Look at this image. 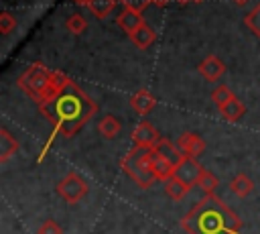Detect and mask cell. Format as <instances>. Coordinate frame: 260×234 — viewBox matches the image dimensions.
I'll use <instances>...</instances> for the list:
<instances>
[{
	"label": "cell",
	"instance_id": "1",
	"mask_svg": "<svg viewBox=\"0 0 260 234\" xmlns=\"http://www.w3.org/2000/svg\"><path fill=\"white\" fill-rule=\"evenodd\" d=\"M39 110L53 124V134L49 138L51 144L55 136L71 138L98 112V104L75 81L69 79L51 100L41 104Z\"/></svg>",
	"mask_w": 260,
	"mask_h": 234
},
{
	"label": "cell",
	"instance_id": "2",
	"mask_svg": "<svg viewBox=\"0 0 260 234\" xmlns=\"http://www.w3.org/2000/svg\"><path fill=\"white\" fill-rule=\"evenodd\" d=\"M181 228L187 234H240L242 220L215 193H205L183 218Z\"/></svg>",
	"mask_w": 260,
	"mask_h": 234
},
{
	"label": "cell",
	"instance_id": "3",
	"mask_svg": "<svg viewBox=\"0 0 260 234\" xmlns=\"http://www.w3.org/2000/svg\"><path fill=\"white\" fill-rule=\"evenodd\" d=\"M69 81L67 75H63L61 71L49 69L43 63H32L28 65L20 77H18V87L37 104H45L47 100H51L65 83Z\"/></svg>",
	"mask_w": 260,
	"mask_h": 234
},
{
	"label": "cell",
	"instance_id": "4",
	"mask_svg": "<svg viewBox=\"0 0 260 234\" xmlns=\"http://www.w3.org/2000/svg\"><path fill=\"white\" fill-rule=\"evenodd\" d=\"M122 171L142 189L152 187V183L156 181L152 167H150V151L142 149V147H132L120 161Z\"/></svg>",
	"mask_w": 260,
	"mask_h": 234
},
{
	"label": "cell",
	"instance_id": "5",
	"mask_svg": "<svg viewBox=\"0 0 260 234\" xmlns=\"http://www.w3.org/2000/svg\"><path fill=\"white\" fill-rule=\"evenodd\" d=\"M89 191L87 181L77 175V173H67L59 183H57V193L61 195V199H65L67 203H79Z\"/></svg>",
	"mask_w": 260,
	"mask_h": 234
},
{
	"label": "cell",
	"instance_id": "6",
	"mask_svg": "<svg viewBox=\"0 0 260 234\" xmlns=\"http://www.w3.org/2000/svg\"><path fill=\"white\" fill-rule=\"evenodd\" d=\"M201 173H203V167H201L199 161L193 159V157H183V161H181V163L177 165V169H175V177H177L179 181H183L189 189H193V187L199 183Z\"/></svg>",
	"mask_w": 260,
	"mask_h": 234
},
{
	"label": "cell",
	"instance_id": "7",
	"mask_svg": "<svg viewBox=\"0 0 260 234\" xmlns=\"http://www.w3.org/2000/svg\"><path fill=\"white\" fill-rule=\"evenodd\" d=\"M132 140H134V147H142V149H148L150 151L160 140V134H158V130L148 120H142L132 130Z\"/></svg>",
	"mask_w": 260,
	"mask_h": 234
},
{
	"label": "cell",
	"instance_id": "8",
	"mask_svg": "<svg viewBox=\"0 0 260 234\" xmlns=\"http://www.w3.org/2000/svg\"><path fill=\"white\" fill-rule=\"evenodd\" d=\"M197 71H199V75H203V79H207V81H219L221 75L225 73V65H223V61H221L219 57L207 55V57L197 65Z\"/></svg>",
	"mask_w": 260,
	"mask_h": 234
},
{
	"label": "cell",
	"instance_id": "9",
	"mask_svg": "<svg viewBox=\"0 0 260 234\" xmlns=\"http://www.w3.org/2000/svg\"><path fill=\"white\" fill-rule=\"evenodd\" d=\"M177 147L183 151L185 157H193L197 159L203 151H205V140L197 134V132H183L177 140Z\"/></svg>",
	"mask_w": 260,
	"mask_h": 234
},
{
	"label": "cell",
	"instance_id": "10",
	"mask_svg": "<svg viewBox=\"0 0 260 234\" xmlns=\"http://www.w3.org/2000/svg\"><path fill=\"white\" fill-rule=\"evenodd\" d=\"M150 151H154L156 155H160L162 159H167L175 169H177V165L183 161V151L173 142V140H169V138H160L158 142H156V147L154 149H150Z\"/></svg>",
	"mask_w": 260,
	"mask_h": 234
},
{
	"label": "cell",
	"instance_id": "11",
	"mask_svg": "<svg viewBox=\"0 0 260 234\" xmlns=\"http://www.w3.org/2000/svg\"><path fill=\"white\" fill-rule=\"evenodd\" d=\"M130 106H132V110H134L136 114L146 116V114L152 112V108L156 106V98H154L150 92H146V90H138V92H134V94L130 96Z\"/></svg>",
	"mask_w": 260,
	"mask_h": 234
},
{
	"label": "cell",
	"instance_id": "12",
	"mask_svg": "<svg viewBox=\"0 0 260 234\" xmlns=\"http://www.w3.org/2000/svg\"><path fill=\"white\" fill-rule=\"evenodd\" d=\"M116 24L130 37L140 24H144V18H142V12H136V10H130V8H124L118 16H116Z\"/></svg>",
	"mask_w": 260,
	"mask_h": 234
},
{
	"label": "cell",
	"instance_id": "13",
	"mask_svg": "<svg viewBox=\"0 0 260 234\" xmlns=\"http://www.w3.org/2000/svg\"><path fill=\"white\" fill-rule=\"evenodd\" d=\"M150 167H152V173H154L156 181H162L165 183L167 179H171L175 175V167L167 159H162L160 155H156L154 151H150Z\"/></svg>",
	"mask_w": 260,
	"mask_h": 234
},
{
	"label": "cell",
	"instance_id": "14",
	"mask_svg": "<svg viewBox=\"0 0 260 234\" xmlns=\"http://www.w3.org/2000/svg\"><path fill=\"white\" fill-rule=\"evenodd\" d=\"M18 151V140L16 136L10 134L8 128H0V163H6L14 153Z\"/></svg>",
	"mask_w": 260,
	"mask_h": 234
},
{
	"label": "cell",
	"instance_id": "15",
	"mask_svg": "<svg viewBox=\"0 0 260 234\" xmlns=\"http://www.w3.org/2000/svg\"><path fill=\"white\" fill-rule=\"evenodd\" d=\"M154 39H156V35H154V31L144 22V24H140L132 35H130V41L138 47V49H148L152 43H154Z\"/></svg>",
	"mask_w": 260,
	"mask_h": 234
},
{
	"label": "cell",
	"instance_id": "16",
	"mask_svg": "<svg viewBox=\"0 0 260 234\" xmlns=\"http://www.w3.org/2000/svg\"><path fill=\"white\" fill-rule=\"evenodd\" d=\"M120 130H122V122H120V118H116L114 114H106V116L98 122V132H100L104 138H114Z\"/></svg>",
	"mask_w": 260,
	"mask_h": 234
},
{
	"label": "cell",
	"instance_id": "17",
	"mask_svg": "<svg viewBox=\"0 0 260 234\" xmlns=\"http://www.w3.org/2000/svg\"><path fill=\"white\" fill-rule=\"evenodd\" d=\"M219 110V114L228 120V122H236V120H240L244 114H246V106H244V102H240L238 98H234L232 102H228L225 106H221V108H217Z\"/></svg>",
	"mask_w": 260,
	"mask_h": 234
},
{
	"label": "cell",
	"instance_id": "18",
	"mask_svg": "<svg viewBox=\"0 0 260 234\" xmlns=\"http://www.w3.org/2000/svg\"><path fill=\"white\" fill-rule=\"evenodd\" d=\"M116 4H118V0H87V8H89V12L95 16V18H106V16H110V12L116 8Z\"/></svg>",
	"mask_w": 260,
	"mask_h": 234
},
{
	"label": "cell",
	"instance_id": "19",
	"mask_svg": "<svg viewBox=\"0 0 260 234\" xmlns=\"http://www.w3.org/2000/svg\"><path fill=\"white\" fill-rule=\"evenodd\" d=\"M230 189L238 195V197H246V195H250L252 193V189H254V183H252V179L248 177V175H244V173H238L232 181H230Z\"/></svg>",
	"mask_w": 260,
	"mask_h": 234
},
{
	"label": "cell",
	"instance_id": "20",
	"mask_svg": "<svg viewBox=\"0 0 260 234\" xmlns=\"http://www.w3.org/2000/svg\"><path fill=\"white\" fill-rule=\"evenodd\" d=\"M165 191H167V195L171 197V199H175V201H181V199H185V195L191 191L183 181H179L175 175L171 177V179H167L165 181Z\"/></svg>",
	"mask_w": 260,
	"mask_h": 234
},
{
	"label": "cell",
	"instance_id": "21",
	"mask_svg": "<svg viewBox=\"0 0 260 234\" xmlns=\"http://www.w3.org/2000/svg\"><path fill=\"white\" fill-rule=\"evenodd\" d=\"M234 98H236V94H234L228 85H223V83H219V85H215V87L211 90V100H213V104H215L217 108L225 106V104L232 102Z\"/></svg>",
	"mask_w": 260,
	"mask_h": 234
},
{
	"label": "cell",
	"instance_id": "22",
	"mask_svg": "<svg viewBox=\"0 0 260 234\" xmlns=\"http://www.w3.org/2000/svg\"><path fill=\"white\" fill-rule=\"evenodd\" d=\"M65 26H67V31H69L71 35H81V33H85V28H87V20H85L83 14L75 12V14H71V16L65 20Z\"/></svg>",
	"mask_w": 260,
	"mask_h": 234
},
{
	"label": "cell",
	"instance_id": "23",
	"mask_svg": "<svg viewBox=\"0 0 260 234\" xmlns=\"http://www.w3.org/2000/svg\"><path fill=\"white\" fill-rule=\"evenodd\" d=\"M244 24H246V26L260 39V2H258V4L244 16Z\"/></svg>",
	"mask_w": 260,
	"mask_h": 234
},
{
	"label": "cell",
	"instance_id": "24",
	"mask_svg": "<svg viewBox=\"0 0 260 234\" xmlns=\"http://www.w3.org/2000/svg\"><path fill=\"white\" fill-rule=\"evenodd\" d=\"M217 185H219V179H217L211 171L203 169V173H201V177H199L197 187H201L205 193H215V187H217Z\"/></svg>",
	"mask_w": 260,
	"mask_h": 234
},
{
	"label": "cell",
	"instance_id": "25",
	"mask_svg": "<svg viewBox=\"0 0 260 234\" xmlns=\"http://www.w3.org/2000/svg\"><path fill=\"white\" fill-rule=\"evenodd\" d=\"M14 28H16V18H14L8 10H4V12L0 14V35H2V37H8Z\"/></svg>",
	"mask_w": 260,
	"mask_h": 234
},
{
	"label": "cell",
	"instance_id": "26",
	"mask_svg": "<svg viewBox=\"0 0 260 234\" xmlns=\"http://www.w3.org/2000/svg\"><path fill=\"white\" fill-rule=\"evenodd\" d=\"M37 234H63V230H61V226L55 222V220H45L41 226H39V230H37Z\"/></svg>",
	"mask_w": 260,
	"mask_h": 234
},
{
	"label": "cell",
	"instance_id": "27",
	"mask_svg": "<svg viewBox=\"0 0 260 234\" xmlns=\"http://www.w3.org/2000/svg\"><path fill=\"white\" fill-rule=\"evenodd\" d=\"M118 2H122L124 8H130V10H136V12H142L150 4V0H118Z\"/></svg>",
	"mask_w": 260,
	"mask_h": 234
},
{
	"label": "cell",
	"instance_id": "28",
	"mask_svg": "<svg viewBox=\"0 0 260 234\" xmlns=\"http://www.w3.org/2000/svg\"><path fill=\"white\" fill-rule=\"evenodd\" d=\"M232 2H234L236 6H246V4L250 2V0H232Z\"/></svg>",
	"mask_w": 260,
	"mask_h": 234
},
{
	"label": "cell",
	"instance_id": "29",
	"mask_svg": "<svg viewBox=\"0 0 260 234\" xmlns=\"http://www.w3.org/2000/svg\"><path fill=\"white\" fill-rule=\"evenodd\" d=\"M152 4H156V6H165L167 2H171V0H150Z\"/></svg>",
	"mask_w": 260,
	"mask_h": 234
},
{
	"label": "cell",
	"instance_id": "30",
	"mask_svg": "<svg viewBox=\"0 0 260 234\" xmlns=\"http://www.w3.org/2000/svg\"><path fill=\"white\" fill-rule=\"evenodd\" d=\"M75 2H77V4H83V6L87 4V0H75Z\"/></svg>",
	"mask_w": 260,
	"mask_h": 234
},
{
	"label": "cell",
	"instance_id": "31",
	"mask_svg": "<svg viewBox=\"0 0 260 234\" xmlns=\"http://www.w3.org/2000/svg\"><path fill=\"white\" fill-rule=\"evenodd\" d=\"M179 4H185V2H191V0H177Z\"/></svg>",
	"mask_w": 260,
	"mask_h": 234
},
{
	"label": "cell",
	"instance_id": "32",
	"mask_svg": "<svg viewBox=\"0 0 260 234\" xmlns=\"http://www.w3.org/2000/svg\"><path fill=\"white\" fill-rule=\"evenodd\" d=\"M191 2H203V0H191Z\"/></svg>",
	"mask_w": 260,
	"mask_h": 234
}]
</instances>
